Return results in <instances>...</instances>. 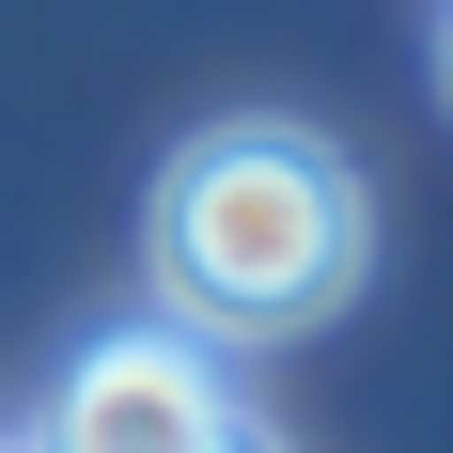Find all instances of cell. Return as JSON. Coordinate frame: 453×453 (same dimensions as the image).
I'll return each mask as SVG.
<instances>
[{
  "mask_svg": "<svg viewBox=\"0 0 453 453\" xmlns=\"http://www.w3.org/2000/svg\"><path fill=\"white\" fill-rule=\"evenodd\" d=\"M375 266V203L313 126H203L157 188V313L203 344L328 328Z\"/></svg>",
  "mask_w": 453,
  "mask_h": 453,
  "instance_id": "obj_1",
  "label": "cell"
},
{
  "mask_svg": "<svg viewBox=\"0 0 453 453\" xmlns=\"http://www.w3.org/2000/svg\"><path fill=\"white\" fill-rule=\"evenodd\" d=\"M32 453H250V407H234L219 344L157 313V328H94L63 360Z\"/></svg>",
  "mask_w": 453,
  "mask_h": 453,
  "instance_id": "obj_2",
  "label": "cell"
}]
</instances>
